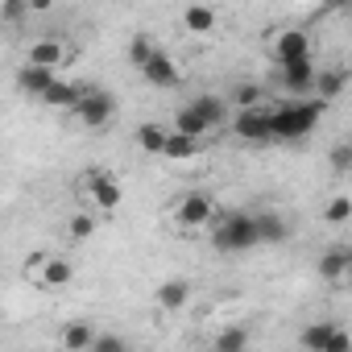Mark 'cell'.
<instances>
[{
	"instance_id": "15",
	"label": "cell",
	"mask_w": 352,
	"mask_h": 352,
	"mask_svg": "<svg viewBox=\"0 0 352 352\" xmlns=\"http://www.w3.org/2000/svg\"><path fill=\"white\" fill-rule=\"evenodd\" d=\"M191 108L212 124V129H220V124H228V116H232V104H228V96H212V91H204V96H195L191 100Z\"/></svg>"
},
{
	"instance_id": "27",
	"label": "cell",
	"mask_w": 352,
	"mask_h": 352,
	"mask_svg": "<svg viewBox=\"0 0 352 352\" xmlns=\"http://www.w3.org/2000/svg\"><path fill=\"white\" fill-rule=\"evenodd\" d=\"M327 166H331L336 174H352V137H344V141H336V145L327 149Z\"/></svg>"
},
{
	"instance_id": "21",
	"label": "cell",
	"mask_w": 352,
	"mask_h": 352,
	"mask_svg": "<svg viewBox=\"0 0 352 352\" xmlns=\"http://www.w3.org/2000/svg\"><path fill=\"white\" fill-rule=\"evenodd\" d=\"M228 104L236 108V112H249V108H265V87L261 83H236L232 91H228Z\"/></svg>"
},
{
	"instance_id": "6",
	"label": "cell",
	"mask_w": 352,
	"mask_h": 352,
	"mask_svg": "<svg viewBox=\"0 0 352 352\" xmlns=\"http://www.w3.org/2000/svg\"><path fill=\"white\" fill-rule=\"evenodd\" d=\"M71 120L87 133H104L112 120H116V96L112 91H87L79 100V108L71 112Z\"/></svg>"
},
{
	"instance_id": "9",
	"label": "cell",
	"mask_w": 352,
	"mask_h": 352,
	"mask_svg": "<svg viewBox=\"0 0 352 352\" xmlns=\"http://www.w3.org/2000/svg\"><path fill=\"white\" fill-rule=\"evenodd\" d=\"M270 58H274L278 67H290V63L311 58V34H307V30H274V38H270Z\"/></svg>"
},
{
	"instance_id": "34",
	"label": "cell",
	"mask_w": 352,
	"mask_h": 352,
	"mask_svg": "<svg viewBox=\"0 0 352 352\" xmlns=\"http://www.w3.org/2000/svg\"><path fill=\"white\" fill-rule=\"evenodd\" d=\"M348 286H352V261H348Z\"/></svg>"
},
{
	"instance_id": "31",
	"label": "cell",
	"mask_w": 352,
	"mask_h": 352,
	"mask_svg": "<svg viewBox=\"0 0 352 352\" xmlns=\"http://www.w3.org/2000/svg\"><path fill=\"white\" fill-rule=\"evenodd\" d=\"M91 352H129V344L116 331H100V340L91 344Z\"/></svg>"
},
{
	"instance_id": "3",
	"label": "cell",
	"mask_w": 352,
	"mask_h": 352,
	"mask_svg": "<svg viewBox=\"0 0 352 352\" xmlns=\"http://www.w3.org/2000/svg\"><path fill=\"white\" fill-rule=\"evenodd\" d=\"M212 245L220 253H245V249H257L261 236H257V216L249 212H228L212 224Z\"/></svg>"
},
{
	"instance_id": "28",
	"label": "cell",
	"mask_w": 352,
	"mask_h": 352,
	"mask_svg": "<svg viewBox=\"0 0 352 352\" xmlns=\"http://www.w3.org/2000/svg\"><path fill=\"white\" fill-rule=\"evenodd\" d=\"M323 220H327V224H348V220H352V199H348V195H331V199L323 204Z\"/></svg>"
},
{
	"instance_id": "8",
	"label": "cell",
	"mask_w": 352,
	"mask_h": 352,
	"mask_svg": "<svg viewBox=\"0 0 352 352\" xmlns=\"http://www.w3.org/2000/svg\"><path fill=\"white\" fill-rule=\"evenodd\" d=\"M232 137L245 141V145H270L274 141V104L236 112L232 116Z\"/></svg>"
},
{
	"instance_id": "20",
	"label": "cell",
	"mask_w": 352,
	"mask_h": 352,
	"mask_svg": "<svg viewBox=\"0 0 352 352\" xmlns=\"http://www.w3.org/2000/svg\"><path fill=\"white\" fill-rule=\"evenodd\" d=\"M166 141H170V129L157 124V120H145V124L137 129V145H141V153L162 157V153H166Z\"/></svg>"
},
{
	"instance_id": "13",
	"label": "cell",
	"mask_w": 352,
	"mask_h": 352,
	"mask_svg": "<svg viewBox=\"0 0 352 352\" xmlns=\"http://www.w3.org/2000/svg\"><path fill=\"white\" fill-rule=\"evenodd\" d=\"M348 261H352V249H323L319 253V278L331 286H348Z\"/></svg>"
},
{
	"instance_id": "14",
	"label": "cell",
	"mask_w": 352,
	"mask_h": 352,
	"mask_svg": "<svg viewBox=\"0 0 352 352\" xmlns=\"http://www.w3.org/2000/svg\"><path fill=\"white\" fill-rule=\"evenodd\" d=\"M58 336H63V352H91V344L100 340V331H96L87 319H71V323H63Z\"/></svg>"
},
{
	"instance_id": "4",
	"label": "cell",
	"mask_w": 352,
	"mask_h": 352,
	"mask_svg": "<svg viewBox=\"0 0 352 352\" xmlns=\"http://www.w3.org/2000/svg\"><path fill=\"white\" fill-rule=\"evenodd\" d=\"M166 220H170L174 228H183V232H199V228L216 224V199H212L208 191H183L179 199L170 204Z\"/></svg>"
},
{
	"instance_id": "5",
	"label": "cell",
	"mask_w": 352,
	"mask_h": 352,
	"mask_svg": "<svg viewBox=\"0 0 352 352\" xmlns=\"http://www.w3.org/2000/svg\"><path fill=\"white\" fill-rule=\"evenodd\" d=\"M25 278L42 290H63L75 282V265L63 253H30L25 257Z\"/></svg>"
},
{
	"instance_id": "19",
	"label": "cell",
	"mask_w": 352,
	"mask_h": 352,
	"mask_svg": "<svg viewBox=\"0 0 352 352\" xmlns=\"http://www.w3.org/2000/svg\"><path fill=\"white\" fill-rule=\"evenodd\" d=\"M174 133H183V137H195V141H208V133H212V124L187 104V108H179V112H174V124H170Z\"/></svg>"
},
{
	"instance_id": "26",
	"label": "cell",
	"mask_w": 352,
	"mask_h": 352,
	"mask_svg": "<svg viewBox=\"0 0 352 352\" xmlns=\"http://www.w3.org/2000/svg\"><path fill=\"white\" fill-rule=\"evenodd\" d=\"M96 216L91 212H75V216H67V236L75 241V245H83V241H91L96 236Z\"/></svg>"
},
{
	"instance_id": "23",
	"label": "cell",
	"mask_w": 352,
	"mask_h": 352,
	"mask_svg": "<svg viewBox=\"0 0 352 352\" xmlns=\"http://www.w3.org/2000/svg\"><path fill=\"white\" fill-rule=\"evenodd\" d=\"M216 21H220V13H216L212 5H191V9H183V25H187V34H212Z\"/></svg>"
},
{
	"instance_id": "25",
	"label": "cell",
	"mask_w": 352,
	"mask_h": 352,
	"mask_svg": "<svg viewBox=\"0 0 352 352\" xmlns=\"http://www.w3.org/2000/svg\"><path fill=\"white\" fill-rule=\"evenodd\" d=\"M336 327H340V323H307L302 336H298V340H302V352H327Z\"/></svg>"
},
{
	"instance_id": "33",
	"label": "cell",
	"mask_w": 352,
	"mask_h": 352,
	"mask_svg": "<svg viewBox=\"0 0 352 352\" xmlns=\"http://www.w3.org/2000/svg\"><path fill=\"white\" fill-rule=\"evenodd\" d=\"M25 9H30V5H21V0H5V5H0V17H5V21H17Z\"/></svg>"
},
{
	"instance_id": "1",
	"label": "cell",
	"mask_w": 352,
	"mask_h": 352,
	"mask_svg": "<svg viewBox=\"0 0 352 352\" xmlns=\"http://www.w3.org/2000/svg\"><path fill=\"white\" fill-rule=\"evenodd\" d=\"M327 104L319 100H286L274 108V141H302L315 133V124L323 120Z\"/></svg>"
},
{
	"instance_id": "11",
	"label": "cell",
	"mask_w": 352,
	"mask_h": 352,
	"mask_svg": "<svg viewBox=\"0 0 352 352\" xmlns=\"http://www.w3.org/2000/svg\"><path fill=\"white\" fill-rule=\"evenodd\" d=\"M145 83H153V87H179V79H183V71H179V63H174V54H166L162 46L153 50V58L145 63Z\"/></svg>"
},
{
	"instance_id": "24",
	"label": "cell",
	"mask_w": 352,
	"mask_h": 352,
	"mask_svg": "<svg viewBox=\"0 0 352 352\" xmlns=\"http://www.w3.org/2000/svg\"><path fill=\"white\" fill-rule=\"evenodd\" d=\"M199 153H204V141L183 137V133L170 129V141H166V153H162V157H170V162H187V157H199Z\"/></svg>"
},
{
	"instance_id": "29",
	"label": "cell",
	"mask_w": 352,
	"mask_h": 352,
	"mask_svg": "<svg viewBox=\"0 0 352 352\" xmlns=\"http://www.w3.org/2000/svg\"><path fill=\"white\" fill-rule=\"evenodd\" d=\"M249 348V331L245 327H224L216 336V352H245Z\"/></svg>"
},
{
	"instance_id": "7",
	"label": "cell",
	"mask_w": 352,
	"mask_h": 352,
	"mask_svg": "<svg viewBox=\"0 0 352 352\" xmlns=\"http://www.w3.org/2000/svg\"><path fill=\"white\" fill-rule=\"evenodd\" d=\"M71 58H75V46L67 38H34L25 46L21 67H42V71H54L58 75V67H67Z\"/></svg>"
},
{
	"instance_id": "30",
	"label": "cell",
	"mask_w": 352,
	"mask_h": 352,
	"mask_svg": "<svg viewBox=\"0 0 352 352\" xmlns=\"http://www.w3.org/2000/svg\"><path fill=\"white\" fill-rule=\"evenodd\" d=\"M153 50H157V46H153V42H149L145 34H137V38L129 42V63H133L137 71H145V63L153 58Z\"/></svg>"
},
{
	"instance_id": "12",
	"label": "cell",
	"mask_w": 352,
	"mask_h": 352,
	"mask_svg": "<svg viewBox=\"0 0 352 352\" xmlns=\"http://www.w3.org/2000/svg\"><path fill=\"white\" fill-rule=\"evenodd\" d=\"M83 96H87V87H79V83H71V79H58V83H54L38 104H46V108H54V112H67V116H71V112L79 108V100H83Z\"/></svg>"
},
{
	"instance_id": "2",
	"label": "cell",
	"mask_w": 352,
	"mask_h": 352,
	"mask_svg": "<svg viewBox=\"0 0 352 352\" xmlns=\"http://www.w3.org/2000/svg\"><path fill=\"white\" fill-rule=\"evenodd\" d=\"M75 191H79V199L87 204V212H116L120 204H124V191H120V183H116V174L112 170H104V166H87L83 174H79V183H75Z\"/></svg>"
},
{
	"instance_id": "32",
	"label": "cell",
	"mask_w": 352,
	"mask_h": 352,
	"mask_svg": "<svg viewBox=\"0 0 352 352\" xmlns=\"http://www.w3.org/2000/svg\"><path fill=\"white\" fill-rule=\"evenodd\" d=\"M327 352H352V331H344V327H336V336H331V344H327Z\"/></svg>"
},
{
	"instance_id": "16",
	"label": "cell",
	"mask_w": 352,
	"mask_h": 352,
	"mask_svg": "<svg viewBox=\"0 0 352 352\" xmlns=\"http://www.w3.org/2000/svg\"><path fill=\"white\" fill-rule=\"evenodd\" d=\"M187 298H191V282H187V278H170V282H162V286L153 290V302H157L162 311H183Z\"/></svg>"
},
{
	"instance_id": "17",
	"label": "cell",
	"mask_w": 352,
	"mask_h": 352,
	"mask_svg": "<svg viewBox=\"0 0 352 352\" xmlns=\"http://www.w3.org/2000/svg\"><path fill=\"white\" fill-rule=\"evenodd\" d=\"M344 87H348V71L327 67V71H319V79H315V96H311V100H319V104H327V108H331V100H340V96H344Z\"/></svg>"
},
{
	"instance_id": "10",
	"label": "cell",
	"mask_w": 352,
	"mask_h": 352,
	"mask_svg": "<svg viewBox=\"0 0 352 352\" xmlns=\"http://www.w3.org/2000/svg\"><path fill=\"white\" fill-rule=\"evenodd\" d=\"M278 75H282V87H286V96H294V100H311V96H315L319 67H315L311 58H302V63H290V67H278Z\"/></svg>"
},
{
	"instance_id": "18",
	"label": "cell",
	"mask_w": 352,
	"mask_h": 352,
	"mask_svg": "<svg viewBox=\"0 0 352 352\" xmlns=\"http://www.w3.org/2000/svg\"><path fill=\"white\" fill-rule=\"evenodd\" d=\"M54 83H58L54 71H42V67H21V71H17V87H21L25 96H34V100H42Z\"/></svg>"
},
{
	"instance_id": "22",
	"label": "cell",
	"mask_w": 352,
	"mask_h": 352,
	"mask_svg": "<svg viewBox=\"0 0 352 352\" xmlns=\"http://www.w3.org/2000/svg\"><path fill=\"white\" fill-rule=\"evenodd\" d=\"M257 236H261V245H282V241L290 236L286 216H278V212H261V216H257Z\"/></svg>"
}]
</instances>
